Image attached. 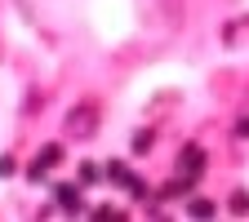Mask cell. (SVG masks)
<instances>
[{
	"instance_id": "obj_1",
	"label": "cell",
	"mask_w": 249,
	"mask_h": 222,
	"mask_svg": "<svg viewBox=\"0 0 249 222\" xmlns=\"http://www.w3.org/2000/svg\"><path fill=\"white\" fill-rule=\"evenodd\" d=\"M93 129H98V107H93V102L71 107V116H67V134H71V138H89Z\"/></svg>"
},
{
	"instance_id": "obj_2",
	"label": "cell",
	"mask_w": 249,
	"mask_h": 222,
	"mask_svg": "<svg viewBox=\"0 0 249 222\" xmlns=\"http://www.w3.org/2000/svg\"><path fill=\"white\" fill-rule=\"evenodd\" d=\"M178 169L196 178V173L205 169V151H200V147H187V151H182V160H178Z\"/></svg>"
},
{
	"instance_id": "obj_3",
	"label": "cell",
	"mask_w": 249,
	"mask_h": 222,
	"mask_svg": "<svg viewBox=\"0 0 249 222\" xmlns=\"http://www.w3.org/2000/svg\"><path fill=\"white\" fill-rule=\"evenodd\" d=\"M58 160H62V151H58V147H45L40 160H36V169H31V178H40V173H45L49 165H58Z\"/></svg>"
},
{
	"instance_id": "obj_4",
	"label": "cell",
	"mask_w": 249,
	"mask_h": 222,
	"mask_svg": "<svg viewBox=\"0 0 249 222\" xmlns=\"http://www.w3.org/2000/svg\"><path fill=\"white\" fill-rule=\"evenodd\" d=\"M58 205L67 209V213H80V196H76V187H58Z\"/></svg>"
},
{
	"instance_id": "obj_5",
	"label": "cell",
	"mask_w": 249,
	"mask_h": 222,
	"mask_svg": "<svg viewBox=\"0 0 249 222\" xmlns=\"http://www.w3.org/2000/svg\"><path fill=\"white\" fill-rule=\"evenodd\" d=\"M192 213H200V218H209V213H213V205H209V200H192Z\"/></svg>"
}]
</instances>
